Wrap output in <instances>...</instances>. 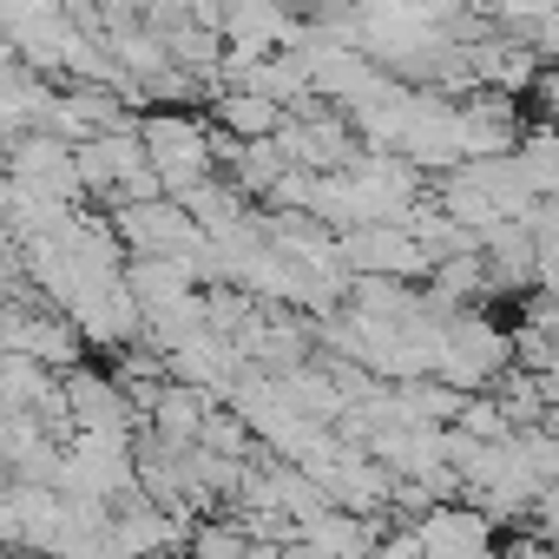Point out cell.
<instances>
[{
    "label": "cell",
    "mask_w": 559,
    "mask_h": 559,
    "mask_svg": "<svg viewBox=\"0 0 559 559\" xmlns=\"http://www.w3.org/2000/svg\"><path fill=\"white\" fill-rule=\"evenodd\" d=\"M415 533H421L428 559H487L493 552V520L480 507H467V500L435 507L428 520H415Z\"/></svg>",
    "instance_id": "obj_1"
}]
</instances>
